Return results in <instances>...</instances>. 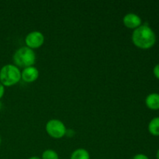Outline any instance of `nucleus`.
Here are the masks:
<instances>
[{"instance_id": "nucleus-7", "label": "nucleus", "mask_w": 159, "mask_h": 159, "mask_svg": "<svg viewBox=\"0 0 159 159\" xmlns=\"http://www.w3.org/2000/svg\"><path fill=\"white\" fill-rule=\"evenodd\" d=\"M123 23L126 27L129 28V29L135 30L141 26L142 21H141V19L139 16L135 13L130 12V13H127L124 16V19H123Z\"/></svg>"}, {"instance_id": "nucleus-6", "label": "nucleus", "mask_w": 159, "mask_h": 159, "mask_svg": "<svg viewBox=\"0 0 159 159\" xmlns=\"http://www.w3.org/2000/svg\"><path fill=\"white\" fill-rule=\"evenodd\" d=\"M39 77V71L36 67L30 66L23 68L21 71V79L26 83L34 82Z\"/></svg>"}, {"instance_id": "nucleus-5", "label": "nucleus", "mask_w": 159, "mask_h": 159, "mask_svg": "<svg viewBox=\"0 0 159 159\" xmlns=\"http://www.w3.org/2000/svg\"><path fill=\"white\" fill-rule=\"evenodd\" d=\"M44 43V36L40 31H32L25 37V43L30 49H37L40 48Z\"/></svg>"}, {"instance_id": "nucleus-9", "label": "nucleus", "mask_w": 159, "mask_h": 159, "mask_svg": "<svg viewBox=\"0 0 159 159\" xmlns=\"http://www.w3.org/2000/svg\"><path fill=\"white\" fill-rule=\"evenodd\" d=\"M70 159H90V155L84 148H78L71 153Z\"/></svg>"}, {"instance_id": "nucleus-1", "label": "nucleus", "mask_w": 159, "mask_h": 159, "mask_svg": "<svg viewBox=\"0 0 159 159\" xmlns=\"http://www.w3.org/2000/svg\"><path fill=\"white\" fill-rule=\"evenodd\" d=\"M132 41L138 48L147 50L152 48L156 42V36L153 30L148 25H141L132 34Z\"/></svg>"}, {"instance_id": "nucleus-10", "label": "nucleus", "mask_w": 159, "mask_h": 159, "mask_svg": "<svg viewBox=\"0 0 159 159\" xmlns=\"http://www.w3.org/2000/svg\"><path fill=\"white\" fill-rule=\"evenodd\" d=\"M148 130L153 136H159V117H155L148 124Z\"/></svg>"}, {"instance_id": "nucleus-13", "label": "nucleus", "mask_w": 159, "mask_h": 159, "mask_svg": "<svg viewBox=\"0 0 159 159\" xmlns=\"http://www.w3.org/2000/svg\"><path fill=\"white\" fill-rule=\"evenodd\" d=\"M153 73L154 75H155V77L158 79H159V64L155 66V68H154L153 69Z\"/></svg>"}, {"instance_id": "nucleus-17", "label": "nucleus", "mask_w": 159, "mask_h": 159, "mask_svg": "<svg viewBox=\"0 0 159 159\" xmlns=\"http://www.w3.org/2000/svg\"><path fill=\"white\" fill-rule=\"evenodd\" d=\"M1 141H2V140H1V137H0V144H1Z\"/></svg>"}, {"instance_id": "nucleus-2", "label": "nucleus", "mask_w": 159, "mask_h": 159, "mask_svg": "<svg viewBox=\"0 0 159 159\" xmlns=\"http://www.w3.org/2000/svg\"><path fill=\"white\" fill-rule=\"evenodd\" d=\"M21 79V71L15 65H4L0 70V82L4 86L9 87L15 85Z\"/></svg>"}, {"instance_id": "nucleus-16", "label": "nucleus", "mask_w": 159, "mask_h": 159, "mask_svg": "<svg viewBox=\"0 0 159 159\" xmlns=\"http://www.w3.org/2000/svg\"><path fill=\"white\" fill-rule=\"evenodd\" d=\"M156 158H157V159H159V149H158V152H157V154H156Z\"/></svg>"}, {"instance_id": "nucleus-3", "label": "nucleus", "mask_w": 159, "mask_h": 159, "mask_svg": "<svg viewBox=\"0 0 159 159\" xmlns=\"http://www.w3.org/2000/svg\"><path fill=\"white\" fill-rule=\"evenodd\" d=\"M13 61L16 66L18 68H28L34 66L36 61V54L34 50L22 47L16 50L13 55Z\"/></svg>"}, {"instance_id": "nucleus-14", "label": "nucleus", "mask_w": 159, "mask_h": 159, "mask_svg": "<svg viewBox=\"0 0 159 159\" xmlns=\"http://www.w3.org/2000/svg\"><path fill=\"white\" fill-rule=\"evenodd\" d=\"M5 94V86L0 82V99L3 97Z\"/></svg>"}, {"instance_id": "nucleus-8", "label": "nucleus", "mask_w": 159, "mask_h": 159, "mask_svg": "<svg viewBox=\"0 0 159 159\" xmlns=\"http://www.w3.org/2000/svg\"><path fill=\"white\" fill-rule=\"evenodd\" d=\"M145 104L148 108L152 110H159V94L151 93L146 97Z\"/></svg>"}, {"instance_id": "nucleus-4", "label": "nucleus", "mask_w": 159, "mask_h": 159, "mask_svg": "<svg viewBox=\"0 0 159 159\" xmlns=\"http://www.w3.org/2000/svg\"><path fill=\"white\" fill-rule=\"evenodd\" d=\"M46 131L50 137L54 139L62 138L67 134V129L62 121L53 119L46 124Z\"/></svg>"}, {"instance_id": "nucleus-11", "label": "nucleus", "mask_w": 159, "mask_h": 159, "mask_svg": "<svg viewBox=\"0 0 159 159\" xmlns=\"http://www.w3.org/2000/svg\"><path fill=\"white\" fill-rule=\"evenodd\" d=\"M41 159H59V157L55 151L47 149L42 153Z\"/></svg>"}, {"instance_id": "nucleus-12", "label": "nucleus", "mask_w": 159, "mask_h": 159, "mask_svg": "<svg viewBox=\"0 0 159 159\" xmlns=\"http://www.w3.org/2000/svg\"><path fill=\"white\" fill-rule=\"evenodd\" d=\"M133 159H149V158L144 154H137L134 156Z\"/></svg>"}, {"instance_id": "nucleus-15", "label": "nucleus", "mask_w": 159, "mask_h": 159, "mask_svg": "<svg viewBox=\"0 0 159 159\" xmlns=\"http://www.w3.org/2000/svg\"><path fill=\"white\" fill-rule=\"evenodd\" d=\"M28 159H41V158H39V157H37V156H33V157H30V158H28Z\"/></svg>"}]
</instances>
